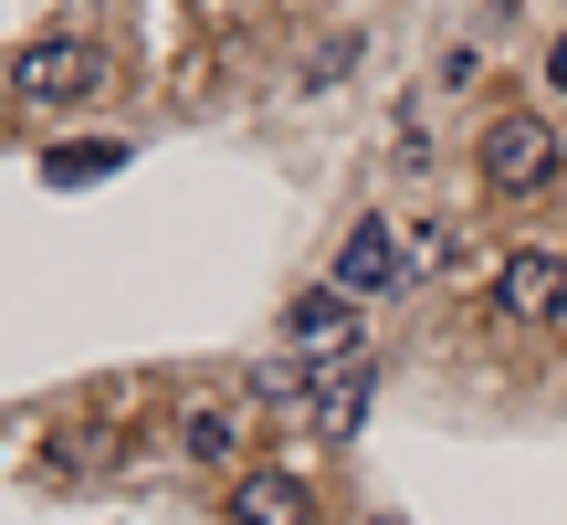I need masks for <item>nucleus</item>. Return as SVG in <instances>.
<instances>
[{"label": "nucleus", "mask_w": 567, "mask_h": 525, "mask_svg": "<svg viewBox=\"0 0 567 525\" xmlns=\"http://www.w3.org/2000/svg\"><path fill=\"white\" fill-rule=\"evenodd\" d=\"M95 84H105V53H95L84 32H32V42L11 53V95H21V105H84Z\"/></svg>", "instance_id": "3"}, {"label": "nucleus", "mask_w": 567, "mask_h": 525, "mask_svg": "<svg viewBox=\"0 0 567 525\" xmlns=\"http://www.w3.org/2000/svg\"><path fill=\"white\" fill-rule=\"evenodd\" d=\"M547 84H557V95H567V32L547 42Z\"/></svg>", "instance_id": "11"}, {"label": "nucleus", "mask_w": 567, "mask_h": 525, "mask_svg": "<svg viewBox=\"0 0 567 525\" xmlns=\"http://www.w3.org/2000/svg\"><path fill=\"white\" fill-rule=\"evenodd\" d=\"M326 284H337L347 305H368V295H400V284H421V274H410V231L389 222V210H368V222L337 243V274H326Z\"/></svg>", "instance_id": "4"}, {"label": "nucleus", "mask_w": 567, "mask_h": 525, "mask_svg": "<svg viewBox=\"0 0 567 525\" xmlns=\"http://www.w3.org/2000/svg\"><path fill=\"white\" fill-rule=\"evenodd\" d=\"M179 463H200V473H221V463H243V410L231 400H179Z\"/></svg>", "instance_id": "6"}, {"label": "nucleus", "mask_w": 567, "mask_h": 525, "mask_svg": "<svg viewBox=\"0 0 567 525\" xmlns=\"http://www.w3.org/2000/svg\"><path fill=\"white\" fill-rule=\"evenodd\" d=\"M284 358H316V368H337V358H368V347H358V305H347L337 284L295 295V305H284Z\"/></svg>", "instance_id": "5"}, {"label": "nucleus", "mask_w": 567, "mask_h": 525, "mask_svg": "<svg viewBox=\"0 0 567 525\" xmlns=\"http://www.w3.org/2000/svg\"><path fill=\"white\" fill-rule=\"evenodd\" d=\"M368 63V32H337V42H316V53H305V95H316V84H337V74H358Z\"/></svg>", "instance_id": "10"}, {"label": "nucleus", "mask_w": 567, "mask_h": 525, "mask_svg": "<svg viewBox=\"0 0 567 525\" xmlns=\"http://www.w3.org/2000/svg\"><path fill=\"white\" fill-rule=\"evenodd\" d=\"M231 525H316V494H305L295 473L252 463L243 484H231Z\"/></svg>", "instance_id": "7"}, {"label": "nucleus", "mask_w": 567, "mask_h": 525, "mask_svg": "<svg viewBox=\"0 0 567 525\" xmlns=\"http://www.w3.org/2000/svg\"><path fill=\"white\" fill-rule=\"evenodd\" d=\"M116 168H126L116 137H63V147H42V189H95V179H116Z\"/></svg>", "instance_id": "9"}, {"label": "nucleus", "mask_w": 567, "mask_h": 525, "mask_svg": "<svg viewBox=\"0 0 567 525\" xmlns=\"http://www.w3.org/2000/svg\"><path fill=\"white\" fill-rule=\"evenodd\" d=\"M557 168H567L557 116H526V105L484 116V137H473V179H484L494 200H536V189H557Z\"/></svg>", "instance_id": "1"}, {"label": "nucleus", "mask_w": 567, "mask_h": 525, "mask_svg": "<svg viewBox=\"0 0 567 525\" xmlns=\"http://www.w3.org/2000/svg\"><path fill=\"white\" fill-rule=\"evenodd\" d=\"M494 316L526 326V337H557L567 326V253L557 243H515L494 262Z\"/></svg>", "instance_id": "2"}, {"label": "nucleus", "mask_w": 567, "mask_h": 525, "mask_svg": "<svg viewBox=\"0 0 567 525\" xmlns=\"http://www.w3.org/2000/svg\"><path fill=\"white\" fill-rule=\"evenodd\" d=\"M368 389H379V368H368V358H337V368H316V400H305V421L347 442V431H358V410H368Z\"/></svg>", "instance_id": "8"}]
</instances>
